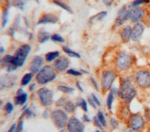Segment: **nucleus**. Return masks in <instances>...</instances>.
Instances as JSON below:
<instances>
[{"instance_id":"30","label":"nucleus","mask_w":150,"mask_h":132,"mask_svg":"<svg viewBox=\"0 0 150 132\" xmlns=\"http://www.w3.org/2000/svg\"><path fill=\"white\" fill-rule=\"evenodd\" d=\"M78 107H81L84 111H88V103L87 101L85 100L84 98H79V99H77V104H76Z\"/></svg>"},{"instance_id":"3","label":"nucleus","mask_w":150,"mask_h":132,"mask_svg":"<svg viewBox=\"0 0 150 132\" xmlns=\"http://www.w3.org/2000/svg\"><path fill=\"white\" fill-rule=\"evenodd\" d=\"M55 77H56V74L54 69L49 65H46L43 66L36 74V81L40 84H45L54 81Z\"/></svg>"},{"instance_id":"34","label":"nucleus","mask_w":150,"mask_h":132,"mask_svg":"<svg viewBox=\"0 0 150 132\" xmlns=\"http://www.w3.org/2000/svg\"><path fill=\"white\" fill-rule=\"evenodd\" d=\"M13 108H14V105H13V104L11 102H8L6 105H5V107H4V110L6 112V115H9L12 113L13 111Z\"/></svg>"},{"instance_id":"4","label":"nucleus","mask_w":150,"mask_h":132,"mask_svg":"<svg viewBox=\"0 0 150 132\" xmlns=\"http://www.w3.org/2000/svg\"><path fill=\"white\" fill-rule=\"evenodd\" d=\"M51 118L53 120L55 127L59 129H63L67 125L69 120L67 112L62 109H55L51 113Z\"/></svg>"},{"instance_id":"37","label":"nucleus","mask_w":150,"mask_h":132,"mask_svg":"<svg viewBox=\"0 0 150 132\" xmlns=\"http://www.w3.org/2000/svg\"><path fill=\"white\" fill-rule=\"evenodd\" d=\"M68 101V99L67 98H66V97H61V98H59L58 100L56 101V105L57 107H64V105H66V103Z\"/></svg>"},{"instance_id":"52","label":"nucleus","mask_w":150,"mask_h":132,"mask_svg":"<svg viewBox=\"0 0 150 132\" xmlns=\"http://www.w3.org/2000/svg\"><path fill=\"white\" fill-rule=\"evenodd\" d=\"M60 132H67V131L64 130V129H61V130H60Z\"/></svg>"},{"instance_id":"35","label":"nucleus","mask_w":150,"mask_h":132,"mask_svg":"<svg viewBox=\"0 0 150 132\" xmlns=\"http://www.w3.org/2000/svg\"><path fill=\"white\" fill-rule=\"evenodd\" d=\"M23 117H21L19 118V120L18 122V124H16V129L15 132H22L23 130Z\"/></svg>"},{"instance_id":"46","label":"nucleus","mask_w":150,"mask_h":132,"mask_svg":"<svg viewBox=\"0 0 150 132\" xmlns=\"http://www.w3.org/2000/svg\"><path fill=\"white\" fill-rule=\"evenodd\" d=\"M91 82H92V84H94V86H95L96 90H99V88H98V85H97V83H96V81L94 80L93 78H91Z\"/></svg>"},{"instance_id":"57","label":"nucleus","mask_w":150,"mask_h":132,"mask_svg":"<svg viewBox=\"0 0 150 132\" xmlns=\"http://www.w3.org/2000/svg\"><path fill=\"white\" fill-rule=\"evenodd\" d=\"M0 1H1V0H0Z\"/></svg>"},{"instance_id":"23","label":"nucleus","mask_w":150,"mask_h":132,"mask_svg":"<svg viewBox=\"0 0 150 132\" xmlns=\"http://www.w3.org/2000/svg\"><path fill=\"white\" fill-rule=\"evenodd\" d=\"M28 2V0H11V5L15 6L17 8H19L21 10L24 9V6L26 3Z\"/></svg>"},{"instance_id":"16","label":"nucleus","mask_w":150,"mask_h":132,"mask_svg":"<svg viewBox=\"0 0 150 132\" xmlns=\"http://www.w3.org/2000/svg\"><path fill=\"white\" fill-rule=\"evenodd\" d=\"M145 31V26L143 23H135L134 26L132 28V41H137L140 39L142 34Z\"/></svg>"},{"instance_id":"38","label":"nucleus","mask_w":150,"mask_h":132,"mask_svg":"<svg viewBox=\"0 0 150 132\" xmlns=\"http://www.w3.org/2000/svg\"><path fill=\"white\" fill-rule=\"evenodd\" d=\"M67 74H70V75H74V76H81L82 74L80 72H78V71H76L74 69H70L67 71Z\"/></svg>"},{"instance_id":"20","label":"nucleus","mask_w":150,"mask_h":132,"mask_svg":"<svg viewBox=\"0 0 150 132\" xmlns=\"http://www.w3.org/2000/svg\"><path fill=\"white\" fill-rule=\"evenodd\" d=\"M37 39H38V41L40 43H44L51 39V35L49 34V32L45 31L44 29H42L38 32Z\"/></svg>"},{"instance_id":"45","label":"nucleus","mask_w":150,"mask_h":132,"mask_svg":"<svg viewBox=\"0 0 150 132\" xmlns=\"http://www.w3.org/2000/svg\"><path fill=\"white\" fill-rule=\"evenodd\" d=\"M15 129H16V124L12 125V127L8 129V132H15Z\"/></svg>"},{"instance_id":"29","label":"nucleus","mask_w":150,"mask_h":132,"mask_svg":"<svg viewBox=\"0 0 150 132\" xmlns=\"http://www.w3.org/2000/svg\"><path fill=\"white\" fill-rule=\"evenodd\" d=\"M58 90L63 92L64 94H71L74 93V88L67 86V85H58Z\"/></svg>"},{"instance_id":"24","label":"nucleus","mask_w":150,"mask_h":132,"mask_svg":"<svg viewBox=\"0 0 150 132\" xmlns=\"http://www.w3.org/2000/svg\"><path fill=\"white\" fill-rule=\"evenodd\" d=\"M53 3L55 4L58 6H60V8H63L64 10H66V11H67L69 13H73V11H72V9H71L70 6L68 5H67L66 3H64L63 1H61V0H53Z\"/></svg>"},{"instance_id":"22","label":"nucleus","mask_w":150,"mask_h":132,"mask_svg":"<svg viewBox=\"0 0 150 132\" xmlns=\"http://www.w3.org/2000/svg\"><path fill=\"white\" fill-rule=\"evenodd\" d=\"M60 55V52L58 51H50L48 53H46L45 55V59H46L47 62H53V61H55L56 59L59 57Z\"/></svg>"},{"instance_id":"51","label":"nucleus","mask_w":150,"mask_h":132,"mask_svg":"<svg viewBox=\"0 0 150 132\" xmlns=\"http://www.w3.org/2000/svg\"><path fill=\"white\" fill-rule=\"evenodd\" d=\"M34 87H35V84H32V85H30V91H33Z\"/></svg>"},{"instance_id":"15","label":"nucleus","mask_w":150,"mask_h":132,"mask_svg":"<svg viewBox=\"0 0 150 132\" xmlns=\"http://www.w3.org/2000/svg\"><path fill=\"white\" fill-rule=\"evenodd\" d=\"M16 80H17V77L15 75H11V74H8V75L1 77L0 78V90L13 86L16 83Z\"/></svg>"},{"instance_id":"5","label":"nucleus","mask_w":150,"mask_h":132,"mask_svg":"<svg viewBox=\"0 0 150 132\" xmlns=\"http://www.w3.org/2000/svg\"><path fill=\"white\" fill-rule=\"evenodd\" d=\"M134 82L140 88L150 87V72L147 70H138L134 74Z\"/></svg>"},{"instance_id":"21","label":"nucleus","mask_w":150,"mask_h":132,"mask_svg":"<svg viewBox=\"0 0 150 132\" xmlns=\"http://www.w3.org/2000/svg\"><path fill=\"white\" fill-rule=\"evenodd\" d=\"M116 93H118V91H117L116 88H114V87L110 88V92L107 97V107L109 110H112V102H113L114 95Z\"/></svg>"},{"instance_id":"53","label":"nucleus","mask_w":150,"mask_h":132,"mask_svg":"<svg viewBox=\"0 0 150 132\" xmlns=\"http://www.w3.org/2000/svg\"><path fill=\"white\" fill-rule=\"evenodd\" d=\"M1 104H2V101H1V100H0V105H1Z\"/></svg>"},{"instance_id":"50","label":"nucleus","mask_w":150,"mask_h":132,"mask_svg":"<svg viewBox=\"0 0 150 132\" xmlns=\"http://www.w3.org/2000/svg\"><path fill=\"white\" fill-rule=\"evenodd\" d=\"M76 86L78 87V88H79V90L81 91V92H83V89H82V87H81V85H80V83H76Z\"/></svg>"},{"instance_id":"2","label":"nucleus","mask_w":150,"mask_h":132,"mask_svg":"<svg viewBox=\"0 0 150 132\" xmlns=\"http://www.w3.org/2000/svg\"><path fill=\"white\" fill-rule=\"evenodd\" d=\"M30 46L29 44H23L17 50L16 53L12 55V72L23 66L26 59L30 54Z\"/></svg>"},{"instance_id":"41","label":"nucleus","mask_w":150,"mask_h":132,"mask_svg":"<svg viewBox=\"0 0 150 132\" xmlns=\"http://www.w3.org/2000/svg\"><path fill=\"white\" fill-rule=\"evenodd\" d=\"M24 115L26 116V117H32L34 114L32 113V111L30 110V109H25L24 110Z\"/></svg>"},{"instance_id":"19","label":"nucleus","mask_w":150,"mask_h":132,"mask_svg":"<svg viewBox=\"0 0 150 132\" xmlns=\"http://www.w3.org/2000/svg\"><path fill=\"white\" fill-rule=\"evenodd\" d=\"M121 38L123 42H128L132 39V27L131 26H125L121 31Z\"/></svg>"},{"instance_id":"8","label":"nucleus","mask_w":150,"mask_h":132,"mask_svg":"<svg viewBox=\"0 0 150 132\" xmlns=\"http://www.w3.org/2000/svg\"><path fill=\"white\" fill-rule=\"evenodd\" d=\"M38 96H39V99H40L41 104L43 107H50L54 102L53 91L46 87H43L38 90Z\"/></svg>"},{"instance_id":"33","label":"nucleus","mask_w":150,"mask_h":132,"mask_svg":"<svg viewBox=\"0 0 150 132\" xmlns=\"http://www.w3.org/2000/svg\"><path fill=\"white\" fill-rule=\"evenodd\" d=\"M98 118H99V120L100 121V123L102 124L103 127H106L107 126V121H106V118H105V116L102 113L101 111H99L98 112V115H97Z\"/></svg>"},{"instance_id":"13","label":"nucleus","mask_w":150,"mask_h":132,"mask_svg":"<svg viewBox=\"0 0 150 132\" xmlns=\"http://www.w3.org/2000/svg\"><path fill=\"white\" fill-rule=\"evenodd\" d=\"M43 65V58L42 56H34L30 63V71L31 74H38Z\"/></svg>"},{"instance_id":"25","label":"nucleus","mask_w":150,"mask_h":132,"mask_svg":"<svg viewBox=\"0 0 150 132\" xmlns=\"http://www.w3.org/2000/svg\"><path fill=\"white\" fill-rule=\"evenodd\" d=\"M8 8L9 6L8 5L6 6V8L3 11V14H2V29H4L6 24H8Z\"/></svg>"},{"instance_id":"36","label":"nucleus","mask_w":150,"mask_h":132,"mask_svg":"<svg viewBox=\"0 0 150 132\" xmlns=\"http://www.w3.org/2000/svg\"><path fill=\"white\" fill-rule=\"evenodd\" d=\"M149 2V0H134L131 5V8H136V6H139L142 4H146Z\"/></svg>"},{"instance_id":"32","label":"nucleus","mask_w":150,"mask_h":132,"mask_svg":"<svg viewBox=\"0 0 150 132\" xmlns=\"http://www.w3.org/2000/svg\"><path fill=\"white\" fill-rule=\"evenodd\" d=\"M51 39L54 42H59V43H64V39L59 35V34H54L51 36Z\"/></svg>"},{"instance_id":"54","label":"nucleus","mask_w":150,"mask_h":132,"mask_svg":"<svg viewBox=\"0 0 150 132\" xmlns=\"http://www.w3.org/2000/svg\"><path fill=\"white\" fill-rule=\"evenodd\" d=\"M35 1H36L37 3H39V0H35Z\"/></svg>"},{"instance_id":"10","label":"nucleus","mask_w":150,"mask_h":132,"mask_svg":"<svg viewBox=\"0 0 150 132\" xmlns=\"http://www.w3.org/2000/svg\"><path fill=\"white\" fill-rule=\"evenodd\" d=\"M146 9L143 8H131L130 10V20L134 23H138L140 22L143 18H145L146 17Z\"/></svg>"},{"instance_id":"26","label":"nucleus","mask_w":150,"mask_h":132,"mask_svg":"<svg viewBox=\"0 0 150 132\" xmlns=\"http://www.w3.org/2000/svg\"><path fill=\"white\" fill-rule=\"evenodd\" d=\"M63 51L70 57H73V58H80L81 57L79 53H77L76 51L71 50L70 48L67 47V46H63Z\"/></svg>"},{"instance_id":"49","label":"nucleus","mask_w":150,"mask_h":132,"mask_svg":"<svg viewBox=\"0 0 150 132\" xmlns=\"http://www.w3.org/2000/svg\"><path fill=\"white\" fill-rule=\"evenodd\" d=\"M83 117H84V120H85V121H87V122H89V121H90V119H89V118H88V116H86V115H85V116H84Z\"/></svg>"},{"instance_id":"31","label":"nucleus","mask_w":150,"mask_h":132,"mask_svg":"<svg viewBox=\"0 0 150 132\" xmlns=\"http://www.w3.org/2000/svg\"><path fill=\"white\" fill-rule=\"evenodd\" d=\"M106 15H107V12H106V11H102V12L99 13V14H97V15H95L94 17L91 18L90 22L92 21V20H93V21H94V20L100 21V20H101V19H102L103 18H105V17H106Z\"/></svg>"},{"instance_id":"12","label":"nucleus","mask_w":150,"mask_h":132,"mask_svg":"<svg viewBox=\"0 0 150 132\" xmlns=\"http://www.w3.org/2000/svg\"><path fill=\"white\" fill-rule=\"evenodd\" d=\"M130 10H131V8H128L127 6H123V8H122L119 10L118 16H117L114 21V26L116 28L120 27L125 21H127L128 19H130Z\"/></svg>"},{"instance_id":"18","label":"nucleus","mask_w":150,"mask_h":132,"mask_svg":"<svg viewBox=\"0 0 150 132\" xmlns=\"http://www.w3.org/2000/svg\"><path fill=\"white\" fill-rule=\"evenodd\" d=\"M27 99H28V95L21 88L18 89L17 92V95L14 98L15 104L17 105H23L26 103V101H27Z\"/></svg>"},{"instance_id":"28","label":"nucleus","mask_w":150,"mask_h":132,"mask_svg":"<svg viewBox=\"0 0 150 132\" xmlns=\"http://www.w3.org/2000/svg\"><path fill=\"white\" fill-rule=\"evenodd\" d=\"M32 77H33V74H31V72H30V74H26L21 79V85L22 86H25V85L29 84L31 81Z\"/></svg>"},{"instance_id":"7","label":"nucleus","mask_w":150,"mask_h":132,"mask_svg":"<svg viewBox=\"0 0 150 132\" xmlns=\"http://www.w3.org/2000/svg\"><path fill=\"white\" fill-rule=\"evenodd\" d=\"M116 77H117V74L112 70H109L103 72L101 76V87L103 91L106 92L108 90H110Z\"/></svg>"},{"instance_id":"43","label":"nucleus","mask_w":150,"mask_h":132,"mask_svg":"<svg viewBox=\"0 0 150 132\" xmlns=\"http://www.w3.org/2000/svg\"><path fill=\"white\" fill-rule=\"evenodd\" d=\"M145 21H146V25L148 26V27H150V14L146 15V17H145Z\"/></svg>"},{"instance_id":"6","label":"nucleus","mask_w":150,"mask_h":132,"mask_svg":"<svg viewBox=\"0 0 150 132\" xmlns=\"http://www.w3.org/2000/svg\"><path fill=\"white\" fill-rule=\"evenodd\" d=\"M133 61L134 59L132 55L125 51H122L116 58V67L120 71H126L132 66Z\"/></svg>"},{"instance_id":"14","label":"nucleus","mask_w":150,"mask_h":132,"mask_svg":"<svg viewBox=\"0 0 150 132\" xmlns=\"http://www.w3.org/2000/svg\"><path fill=\"white\" fill-rule=\"evenodd\" d=\"M69 66V60L67 57H58L54 62V69L57 72L66 71Z\"/></svg>"},{"instance_id":"27","label":"nucleus","mask_w":150,"mask_h":132,"mask_svg":"<svg viewBox=\"0 0 150 132\" xmlns=\"http://www.w3.org/2000/svg\"><path fill=\"white\" fill-rule=\"evenodd\" d=\"M63 107L67 112V113H73V112H75V110H76V105L73 102L68 100Z\"/></svg>"},{"instance_id":"1","label":"nucleus","mask_w":150,"mask_h":132,"mask_svg":"<svg viewBox=\"0 0 150 132\" xmlns=\"http://www.w3.org/2000/svg\"><path fill=\"white\" fill-rule=\"evenodd\" d=\"M118 95L121 100L125 104H130L132 102L136 95V89L132 81V78L126 77L122 79L118 90Z\"/></svg>"},{"instance_id":"39","label":"nucleus","mask_w":150,"mask_h":132,"mask_svg":"<svg viewBox=\"0 0 150 132\" xmlns=\"http://www.w3.org/2000/svg\"><path fill=\"white\" fill-rule=\"evenodd\" d=\"M93 122H94V124L96 125V126L98 127V128H102L103 126H102V124L100 123V121L99 120V118H98V117H95L94 118H93Z\"/></svg>"},{"instance_id":"56","label":"nucleus","mask_w":150,"mask_h":132,"mask_svg":"<svg viewBox=\"0 0 150 132\" xmlns=\"http://www.w3.org/2000/svg\"><path fill=\"white\" fill-rule=\"evenodd\" d=\"M96 132H100V131H96Z\"/></svg>"},{"instance_id":"17","label":"nucleus","mask_w":150,"mask_h":132,"mask_svg":"<svg viewBox=\"0 0 150 132\" xmlns=\"http://www.w3.org/2000/svg\"><path fill=\"white\" fill-rule=\"evenodd\" d=\"M58 22V18L51 13H46L43 14L40 19L38 20V25H43V24H56Z\"/></svg>"},{"instance_id":"42","label":"nucleus","mask_w":150,"mask_h":132,"mask_svg":"<svg viewBox=\"0 0 150 132\" xmlns=\"http://www.w3.org/2000/svg\"><path fill=\"white\" fill-rule=\"evenodd\" d=\"M91 97H92L93 101H94V103L96 104L97 107H98V105H100V100H99V98H98L95 95H91Z\"/></svg>"},{"instance_id":"47","label":"nucleus","mask_w":150,"mask_h":132,"mask_svg":"<svg viewBox=\"0 0 150 132\" xmlns=\"http://www.w3.org/2000/svg\"><path fill=\"white\" fill-rule=\"evenodd\" d=\"M125 132H140V131H138V130H134V129H132V128H128V129H126L125 130Z\"/></svg>"},{"instance_id":"44","label":"nucleus","mask_w":150,"mask_h":132,"mask_svg":"<svg viewBox=\"0 0 150 132\" xmlns=\"http://www.w3.org/2000/svg\"><path fill=\"white\" fill-rule=\"evenodd\" d=\"M88 101V102L90 103V105H92V107H93L94 108H96V107H97V105H96V104L94 103V101H93V99H92V97H89Z\"/></svg>"},{"instance_id":"55","label":"nucleus","mask_w":150,"mask_h":132,"mask_svg":"<svg viewBox=\"0 0 150 132\" xmlns=\"http://www.w3.org/2000/svg\"><path fill=\"white\" fill-rule=\"evenodd\" d=\"M148 8H149V10H150V5L148 6Z\"/></svg>"},{"instance_id":"9","label":"nucleus","mask_w":150,"mask_h":132,"mask_svg":"<svg viewBox=\"0 0 150 132\" xmlns=\"http://www.w3.org/2000/svg\"><path fill=\"white\" fill-rule=\"evenodd\" d=\"M146 121L140 114H132L128 117V127L132 129L138 130L144 128Z\"/></svg>"},{"instance_id":"11","label":"nucleus","mask_w":150,"mask_h":132,"mask_svg":"<svg viewBox=\"0 0 150 132\" xmlns=\"http://www.w3.org/2000/svg\"><path fill=\"white\" fill-rule=\"evenodd\" d=\"M67 128L68 132H84L85 130V127L83 123L75 117L69 118Z\"/></svg>"},{"instance_id":"40","label":"nucleus","mask_w":150,"mask_h":132,"mask_svg":"<svg viewBox=\"0 0 150 132\" xmlns=\"http://www.w3.org/2000/svg\"><path fill=\"white\" fill-rule=\"evenodd\" d=\"M110 125H112V127L113 128H116L118 127V122H117V120L114 117H110Z\"/></svg>"},{"instance_id":"48","label":"nucleus","mask_w":150,"mask_h":132,"mask_svg":"<svg viewBox=\"0 0 150 132\" xmlns=\"http://www.w3.org/2000/svg\"><path fill=\"white\" fill-rule=\"evenodd\" d=\"M4 48L3 47H1V48H0V56H1V54H3L4 53ZM0 62H1V58H0Z\"/></svg>"}]
</instances>
